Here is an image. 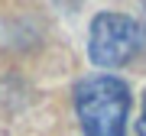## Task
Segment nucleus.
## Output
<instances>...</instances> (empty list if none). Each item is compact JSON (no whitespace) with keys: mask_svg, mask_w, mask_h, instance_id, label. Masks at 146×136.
I'll use <instances>...</instances> for the list:
<instances>
[{"mask_svg":"<svg viewBox=\"0 0 146 136\" xmlns=\"http://www.w3.org/2000/svg\"><path fill=\"white\" fill-rule=\"evenodd\" d=\"M75 114L84 136H123L130 88L114 75H88L75 84Z\"/></svg>","mask_w":146,"mask_h":136,"instance_id":"nucleus-1","label":"nucleus"},{"mask_svg":"<svg viewBox=\"0 0 146 136\" xmlns=\"http://www.w3.org/2000/svg\"><path fill=\"white\" fill-rule=\"evenodd\" d=\"M143 26L123 13H98L91 20L88 55L101 68H120L143 49Z\"/></svg>","mask_w":146,"mask_h":136,"instance_id":"nucleus-2","label":"nucleus"},{"mask_svg":"<svg viewBox=\"0 0 146 136\" xmlns=\"http://www.w3.org/2000/svg\"><path fill=\"white\" fill-rule=\"evenodd\" d=\"M136 133L146 136V94H143V107H140V120H136Z\"/></svg>","mask_w":146,"mask_h":136,"instance_id":"nucleus-3","label":"nucleus"}]
</instances>
